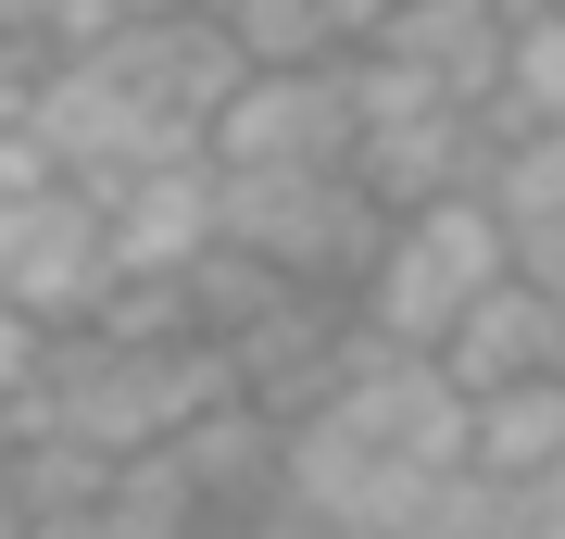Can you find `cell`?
Returning a JSON list of instances; mask_svg holds the SVG:
<instances>
[{
  "instance_id": "6da1fadb",
  "label": "cell",
  "mask_w": 565,
  "mask_h": 539,
  "mask_svg": "<svg viewBox=\"0 0 565 539\" xmlns=\"http://www.w3.org/2000/svg\"><path fill=\"white\" fill-rule=\"evenodd\" d=\"M503 277H515L503 214H490L478 188H465V201H427V214H390V239H377V263H364V289H352V326L377 352H403V364H440V339Z\"/></svg>"
},
{
  "instance_id": "7a4b0ae2",
  "label": "cell",
  "mask_w": 565,
  "mask_h": 539,
  "mask_svg": "<svg viewBox=\"0 0 565 539\" xmlns=\"http://www.w3.org/2000/svg\"><path fill=\"white\" fill-rule=\"evenodd\" d=\"M377 239H390V214L364 176H214V251H239L252 277H277L302 301H352Z\"/></svg>"
},
{
  "instance_id": "3957f363",
  "label": "cell",
  "mask_w": 565,
  "mask_h": 539,
  "mask_svg": "<svg viewBox=\"0 0 565 539\" xmlns=\"http://www.w3.org/2000/svg\"><path fill=\"white\" fill-rule=\"evenodd\" d=\"M114 301V214L102 188H39L0 214V314H25L39 339H76V326H102Z\"/></svg>"
},
{
  "instance_id": "277c9868",
  "label": "cell",
  "mask_w": 565,
  "mask_h": 539,
  "mask_svg": "<svg viewBox=\"0 0 565 539\" xmlns=\"http://www.w3.org/2000/svg\"><path fill=\"white\" fill-rule=\"evenodd\" d=\"M352 163H364V88H352V63L252 76L214 114V176H352Z\"/></svg>"
},
{
  "instance_id": "5b68a950",
  "label": "cell",
  "mask_w": 565,
  "mask_h": 539,
  "mask_svg": "<svg viewBox=\"0 0 565 539\" xmlns=\"http://www.w3.org/2000/svg\"><path fill=\"white\" fill-rule=\"evenodd\" d=\"M503 51H515V25L490 13V0H403V13L364 39V63H390L403 88L452 100V114H490V126H503Z\"/></svg>"
},
{
  "instance_id": "8992f818",
  "label": "cell",
  "mask_w": 565,
  "mask_h": 539,
  "mask_svg": "<svg viewBox=\"0 0 565 539\" xmlns=\"http://www.w3.org/2000/svg\"><path fill=\"white\" fill-rule=\"evenodd\" d=\"M565 377V289H527V277H503L478 301V314L440 339V389L478 414V401H503V389H553Z\"/></svg>"
},
{
  "instance_id": "52a82bcc",
  "label": "cell",
  "mask_w": 565,
  "mask_h": 539,
  "mask_svg": "<svg viewBox=\"0 0 565 539\" xmlns=\"http://www.w3.org/2000/svg\"><path fill=\"white\" fill-rule=\"evenodd\" d=\"M102 214H114V289H189L214 263V163L139 176V188H114Z\"/></svg>"
},
{
  "instance_id": "ba28073f",
  "label": "cell",
  "mask_w": 565,
  "mask_h": 539,
  "mask_svg": "<svg viewBox=\"0 0 565 539\" xmlns=\"http://www.w3.org/2000/svg\"><path fill=\"white\" fill-rule=\"evenodd\" d=\"M465 477L503 489V502L553 489V477H565V377H553V389H503V401H478V414H465Z\"/></svg>"
},
{
  "instance_id": "9c48e42d",
  "label": "cell",
  "mask_w": 565,
  "mask_h": 539,
  "mask_svg": "<svg viewBox=\"0 0 565 539\" xmlns=\"http://www.w3.org/2000/svg\"><path fill=\"white\" fill-rule=\"evenodd\" d=\"M490 214H503V251L527 289H565V139H503L490 163Z\"/></svg>"
},
{
  "instance_id": "30bf717a",
  "label": "cell",
  "mask_w": 565,
  "mask_h": 539,
  "mask_svg": "<svg viewBox=\"0 0 565 539\" xmlns=\"http://www.w3.org/2000/svg\"><path fill=\"white\" fill-rule=\"evenodd\" d=\"M503 139H565V0L527 13L503 51Z\"/></svg>"
},
{
  "instance_id": "8fae6325",
  "label": "cell",
  "mask_w": 565,
  "mask_h": 539,
  "mask_svg": "<svg viewBox=\"0 0 565 539\" xmlns=\"http://www.w3.org/2000/svg\"><path fill=\"white\" fill-rule=\"evenodd\" d=\"M39 188H63V163H51L39 126H25V139H0V214H13V201H39Z\"/></svg>"
},
{
  "instance_id": "7c38bea8",
  "label": "cell",
  "mask_w": 565,
  "mask_h": 539,
  "mask_svg": "<svg viewBox=\"0 0 565 539\" xmlns=\"http://www.w3.org/2000/svg\"><path fill=\"white\" fill-rule=\"evenodd\" d=\"M0 39H25V51H51V0H0Z\"/></svg>"
}]
</instances>
